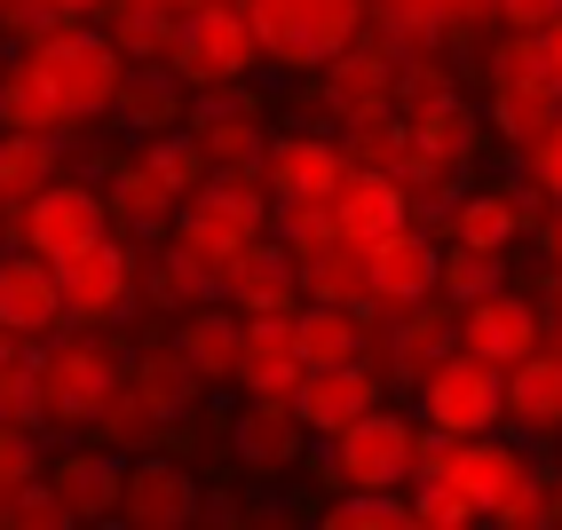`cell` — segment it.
I'll list each match as a JSON object with an SVG mask.
<instances>
[{"instance_id":"50","label":"cell","mask_w":562,"mask_h":530,"mask_svg":"<svg viewBox=\"0 0 562 530\" xmlns=\"http://www.w3.org/2000/svg\"><path fill=\"white\" fill-rule=\"evenodd\" d=\"M41 9H56V16H71V24H80V16H95V9H111V0H41Z\"/></svg>"},{"instance_id":"6","label":"cell","mask_w":562,"mask_h":530,"mask_svg":"<svg viewBox=\"0 0 562 530\" xmlns=\"http://www.w3.org/2000/svg\"><path fill=\"white\" fill-rule=\"evenodd\" d=\"M111 230H120V214H111V191L103 182H48L32 206H9V246H32V253H48V261H71V253H88L103 246Z\"/></svg>"},{"instance_id":"21","label":"cell","mask_w":562,"mask_h":530,"mask_svg":"<svg viewBox=\"0 0 562 530\" xmlns=\"http://www.w3.org/2000/svg\"><path fill=\"white\" fill-rule=\"evenodd\" d=\"M412 214H420V199L404 191L396 167H349L341 199H333V222H341V238H357V246H381L389 230H404Z\"/></svg>"},{"instance_id":"43","label":"cell","mask_w":562,"mask_h":530,"mask_svg":"<svg viewBox=\"0 0 562 530\" xmlns=\"http://www.w3.org/2000/svg\"><path fill=\"white\" fill-rule=\"evenodd\" d=\"M492 522H499V530H539V522H554V475H547V467H522V475L499 490Z\"/></svg>"},{"instance_id":"35","label":"cell","mask_w":562,"mask_h":530,"mask_svg":"<svg viewBox=\"0 0 562 530\" xmlns=\"http://www.w3.org/2000/svg\"><path fill=\"white\" fill-rule=\"evenodd\" d=\"M325 522L333 530H412L420 507H412V490H333Z\"/></svg>"},{"instance_id":"12","label":"cell","mask_w":562,"mask_h":530,"mask_svg":"<svg viewBox=\"0 0 562 530\" xmlns=\"http://www.w3.org/2000/svg\"><path fill=\"white\" fill-rule=\"evenodd\" d=\"M261 174H270V199L278 206H333V199H341V182H349V150H341V135L302 127V135H278L270 143Z\"/></svg>"},{"instance_id":"28","label":"cell","mask_w":562,"mask_h":530,"mask_svg":"<svg viewBox=\"0 0 562 530\" xmlns=\"http://www.w3.org/2000/svg\"><path fill=\"white\" fill-rule=\"evenodd\" d=\"M175 340L191 349V364L222 388V381H238V357H246V309H231V301H199V309L175 317Z\"/></svg>"},{"instance_id":"2","label":"cell","mask_w":562,"mask_h":530,"mask_svg":"<svg viewBox=\"0 0 562 530\" xmlns=\"http://www.w3.org/2000/svg\"><path fill=\"white\" fill-rule=\"evenodd\" d=\"M41 64V80L71 103V120H111L120 111V88H127V48L111 32H88V24H56L48 41L24 48Z\"/></svg>"},{"instance_id":"3","label":"cell","mask_w":562,"mask_h":530,"mask_svg":"<svg viewBox=\"0 0 562 530\" xmlns=\"http://www.w3.org/2000/svg\"><path fill=\"white\" fill-rule=\"evenodd\" d=\"M246 16L261 32V56L285 71H325L341 48H357L364 0H246Z\"/></svg>"},{"instance_id":"1","label":"cell","mask_w":562,"mask_h":530,"mask_svg":"<svg viewBox=\"0 0 562 530\" xmlns=\"http://www.w3.org/2000/svg\"><path fill=\"white\" fill-rule=\"evenodd\" d=\"M420 443H428V420L412 411H364L357 428L341 436H317V483L325 490H412L420 483Z\"/></svg>"},{"instance_id":"10","label":"cell","mask_w":562,"mask_h":530,"mask_svg":"<svg viewBox=\"0 0 562 530\" xmlns=\"http://www.w3.org/2000/svg\"><path fill=\"white\" fill-rule=\"evenodd\" d=\"M206 515V483L175 460V451H135L127 490H120V522L127 530H182Z\"/></svg>"},{"instance_id":"27","label":"cell","mask_w":562,"mask_h":530,"mask_svg":"<svg viewBox=\"0 0 562 530\" xmlns=\"http://www.w3.org/2000/svg\"><path fill=\"white\" fill-rule=\"evenodd\" d=\"M127 381L151 396L167 420H191V411L206 404V388H214L206 372L191 364V349H182V340H151V349H135V357H127Z\"/></svg>"},{"instance_id":"31","label":"cell","mask_w":562,"mask_h":530,"mask_svg":"<svg viewBox=\"0 0 562 530\" xmlns=\"http://www.w3.org/2000/svg\"><path fill=\"white\" fill-rule=\"evenodd\" d=\"M302 349H310V372H317V364H357V357H372L364 309H349V301H302Z\"/></svg>"},{"instance_id":"49","label":"cell","mask_w":562,"mask_h":530,"mask_svg":"<svg viewBox=\"0 0 562 530\" xmlns=\"http://www.w3.org/2000/svg\"><path fill=\"white\" fill-rule=\"evenodd\" d=\"M531 167H539V191H547V199L562 206V120H554V135H547V143L531 150Z\"/></svg>"},{"instance_id":"15","label":"cell","mask_w":562,"mask_h":530,"mask_svg":"<svg viewBox=\"0 0 562 530\" xmlns=\"http://www.w3.org/2000/svg\"><path fill=\"white\" fill-rule=\"evenodd\" d=\"M293 404H302L310 436H341V428L364 420V411L389 404V364H372V357H357V364H317Z\"/></svg>"},{"instance_id":"45","label":"cell","mask_w":562,"mask_h":530,"mask_svg":"<svg viewBox=\"0 0 562 530\" xmlns=\"http://www.w3.org/2000/svg\"><path fill=\"white\" fill-rule=\"evenodd\" d=\"M0 411H9V420H41V357H32V340L24 349L9 340V357H0Z\"/></svg>"},{"instance_id":"53","label":"cell","mask_w":562,"mask_h":530,"mask_svg":"<svg viewBox=\"0 0 562 530\" xmlns=\"http://www.w3.org/2000/svg\"><path fill=\"white\" fill-rule=\"evenodd\" d=\"M554 522H562V467H554Z\"/></svg>"},{"instance_id":"41","label":"cell","mask_w":562,"mask_h":530,"mask_svg":"<svg viewBox=\"0 0 562 530\" xmlns=\"http://www.w3.org/2000/svg\"><path fill=\"white\" fill-rule=\"evenodd\" d=\"M412 507H420V522L428 530H468V522H492L483 515V499L468 483H452V475H420L412 483Z\"/></svg>"},{"instance_id":"54","label":"cell","mask_w":562,"mask_h":530,"mask_svg":"<svg viewBox=\"0 0 562 530\" xmlns=\"http://www.w3.org/2000/svg\"><path fill=\"white\" fill-rule=\"evenodd\" d=\"M554 443H562V436H554Z\"/></svg>"},{"instance_id":"9","label":"cell","mask_w":562,"mask_h":530,"mask_svg":"<svg viewBox=\"0 0 562 530\" xmlns=\"http://www.w3.org/2000/svg\"><path fill=\"white\" fill-rule=\"evenodd\" d=\"M56 270H64V309H71V325H80V332H103V325L135 301L143 253H135L127 238H103V246H88V253L56 261Z\"/></svg>"},{"instance_id":"8","label":"cell","mask_w":562,"mask_h":530,"mask_svg":"<svg viewBox=\"0 0 562 530\" xmlns=\"http://www.w3.org/2000/svg\"><path fill=\"white\" fill-rule=\"evenodd\" d=\"M261 64V32L246 16V0H206V9L182 16V41H175V71L191 88H222V80H246Z\"/></svg>"},{"instance_id":"23","label":"cell","mask_w":562,"mask_h":530,"mask_svg":"<svg viewBox=\"0 0 562 530\" xmlns=\"http://www.w3.org/2000/svg\"><path fill=\"white\" fill-rule=\"evenodd\" d=\"M111 214H120V230H135V238H167L175 230V214H182V191L159 174V159L151 150H120V167H111Z\"/></svg>"},{"instance_id":"14","label":"cell","mask_w":562,"mask_h":530,"mask_svg":"<svg viewBox=\"0 0 562 530\" xmlns=\"http://www.w3.org/2000/svg\"><path fill=\"white\" fill-rule=\"evenodd\" d=\"M310 381V349H302V309H278V317H246V357H238V388L246 396H270L293 404Z\"/></svg>"},{"instance_id":"22","label":"cell","mask_w":562,"mask_h":530,"mask_svg":"<svg viewBox=\"0 0 562 530\" xmlns=\"http://www.w3.org/2000/svg\"><path fill=\"white\" fill-rule=\"evenodd\" d=\"M372 293H381V309H412V301L443 293V246L420 230V222H404L372 246Z\"/></svg>"},{"instance_id":"20","label":"cell","mask_w":562,"mask_h":530,"mask_svg":"<svg viewBox=\"0 0 562 530\" xmlns=\"http://www.w3.org/2000/svg\"><path fill=\"white\" fill-rule=\"evenodd\" d=\"M231 460L246 475H285V467H302L310 460V420H302V404H270V396H254L238 411V428H231Z\"/></svg>"},{"instance_id":"7","label":"cell","mask_w":562,"mask_h":530,"mask_svg":"<svg viewBox=\"0 0 562 530\" xmlns=\"http://www.w3.org/2000/svg\"><path fill=\"white\" fill-rule=\"evenodd\" d=\"M420 420L428 428H452V436H483V428H507V364H492L483 349H443L420 381Z\"/></svg>"},{"instance_id":"51","label":"cell","mask_w":562,"mask_h":530,"mask_svg":"<svg viewBox=\"0 0 562 530\" xmlns=\"http://www.w3.org/2000/svg\"><path fill=\"white\" fill-rule=\"evenodd\" d=\"M539 238H547V261L562 270V214H547V222H539Z\"/></svg>"},{"instance_id":"11","label":"cell","mask_w":562,"mask_h":530,"mask_svg":"<svg viewBox=\"0 0 562 530\" xmlns=\"http://www.w3.org/2000/svg\"><path fill=\"white\" fill-rule=\"evenodd\" d=\"M191 135L206 143L214 174H261V159H270V135H261V103H254L238 80L199 88V103H191Z\"/></svg>"},{"instance_id":"38","label":"cell","mask_w":562,"mask_h":530,"mask_svg":"<svg viewBox=\"0 0 562 530\" xmlns=\"http://www.w3.org/2000/svg\"><path fill=\"white\" fill-rule=\"evenodd\" d=\"M404 143H412V120H396V103H389V111H364V120L341 127L349 167H396V159H404Z\"/></svg>"},{"instance_id":"46","label":"cell","mask_w":562,"mask_h":530,"mask_svg":"<svg viewBox=\"0 0 562 530\" xmlns=\"http://www.w3.org/2000/svg\"><path fill=\"white\" fill-rule=\"evenodd\" d=\"M48 475V451H41V420H9L0 428V490H24Z\"/></svg>"},{"instance_id":"52","label":"cell","mask_w":562,"mask_h":530,"mask_svg":"<svg viewBox=\"0 0 562 530\" xmlns=\"http://www.w3.org/2000/svg\"><path fill=\"white\" fill-rule=\"evenodd\" d=\"M547 56H554V80H562V16L547 24Z\"/></svg>"},{"instance_id":"36","label":"cell","mask_w":562,"mask_h":530,"mask_svg":"<svg viewBox=\"0 0 562 530\" xmlns=\"http://www.w3.org/2000/svg\"><path fill=\"white\" fill-rule=\"evenodd\" d=\"M111 41L127 48V64H175V41H182V9H159V0H143V9H120Z\"/></svg>"},{"instance_id":"47","label":"cell","mask_w":562,"mask_h":530,"mask_svg":"<svg viewBox=\"0 0 562 530\" xmlns=\"http://www.w3.org/2000/svg\"><path fill=\"white\" fill-rule=\"evenodd\" d=\"M278 238H285L293 253H310V246H325V238H341V222H333V206H278Z\"/></svg>"},{"instance_id":"16","label":"cell","mask_w":562,"mask_h":530,"mask_svg":"<svg viewBox=\"0 0 562 530\" xmlns=\"http://www.w3.org/2000/svg\"><path fill=\"white\" fill-rule=\"evenodd\" d=\"M222 301L246 317H278V309H302L310 285H302V253L285 238H254L231 270H222Z\"/></svg>"},{"instance_id":"37","label":"cell","mask_w":562,"mask_h":530,"mask_svg":"<svg viewBox=\"0 0 562 530\" xmlns=\"http://www.w3.org/2000/svg\"><path fill=\"white\" fill-rule=\"evenodd\" d=\"M159 420H167V411H159L151 396H143V388L127 381L120 396H111V404L95 411V428H88V436H95V443H111V451H151Z\"/></svg>"},{"instance_id":"39","label":"cell","mask_w":562,"mask_h":530,"mask_svg":"<svg viewBox=\"0 0 562 530\" xmlns=\"http://www.w3.org/2000/svg\"><path fill=\"white\" fill-rule=\"evenodd\" d=\"M143 150H151V159H159V174L175 182V191H182V199H191V191H206V182H214V159H206V143H199L191 127H167V135H143Z\"/></svg>"},{"instance_id":"30","label":"cell","mask_w":562,"mask_h":530,"mask_svg":"<svg viewBox=\"0 0 562 530\" xmlns=\"http://www.w3.org/2000/svg\"><path fill=\"white\" fill-rule=\"evenodd\" d=\"M412 143H420L443 174H468L475 143H483V120H475V111H468L452 88H443V95H428L420 111H412Z\"/></svg>"},{"instance_id":"48","label":"cell","mask_w":562,"mask_h":530,"mask_svg":"<svg viewBox=\"0 0 562 530\" xmlns=\"http://www.w3.org/2000/svg\"><path fill=\"white\" fill-rule=\"evenodd\" d=\"M562 16V0H499V24H515V32H547Z\"/></svg>"},{"instance_id":"44","label":"cell","mask_w":562,"mask_h":530,"mask_svg":"<svg viewBox=\"0 0 562 530\" xmlns=\"http://www.w3.org/2000/svg\"><path fill=\"white\" fill-rule=\"evenodd\" d=\"M80 515H71L64 499H56V483L41 475V483H24V490H0V530H71Z\"/></svg>"},{"instance_id":"4","label":"cell","mask_w":562,"mask_h":530,"mask_svg":"<svg viewBox=\"0 0 562 530\" xmlns=\"http://www.w3.org/2000/svg\"><path fill=\"white\" fill-rule=\"evenodd\" d=\"M41 357V420L48 428H95V411L127 388V357L111 340H32Z\"/></svg>"},{"instance_id":"40","label":"cell","mask_w":562,"mask_h":530,"mask_svg":"<svg viewBox=\"0 0 562 530\" xmlns=\"http://www.w3.org/2000/svg\"><path fill=\"white\" fill-rule=\"evenodd\" d=\"M499 278H507V253H492V246H452L443 238V293L460 301H483V293H499Z\"/></svg>"},{"instance_id":"42","label":"cell","mask_w":562,"mask_h":530,"mask_svg":"<svg viewBox=\"0 0 562 530\" xmlns=\"http://www.w3.org/2000/svg\"><path fill=\"white\" fill-rule=\"evenodd\" d=\"M531 80H554V56H547V32H515L492 48V88H531ZM562 88V80H554Z\"/></svg>"},{"instance_id":"29","label":"cell","mask_w":562,"mask_h":530,"mask_svg":"<svg viewBox=\"0 0 562 530\" xmlns=\"http://www.w3.org/2000/svg\"><path fill=\"white\" fill-rule=\"evenodd\" d=\"M182 71L167 64H143V71H127V88H120V111H111V120L120 127H135V135H167V127H191V103H182Z\"/></svg>"},{"instance_id":"19","label":"cell","mask_w":562,"mask_h":530,"mask_svg":"<svg viewBox=\"0 0 562 530\" xmlns=\"http://www.w3.org/2000/svg\"><path fill=\"white\" fill-rule=\"evenodd\" d=\"M396 95H404V56H389V48H341L317 71V103L333 111V127L364 120V111H389Z\"/></svg>"},{"instance_id":"5","label":"cell","mask_w":562,"mask_h":530,"mask_svg":"<svg viewBox=\"0 0 562 530\" xmlns=\"http://www.w3.org/2000/svg\"><path fill=\"white\" fill-rule=\"evenodd\" d=\"M261 230H270V174H214L206 191H191L182 214H175V238L191 253H206L214 270H231Z\"/></svg>"},{"instance_id":"17","label":"cell","mask_w":562,"mask_h":530,"mask_svg":"<svg viewBox=\"0 0 562 530\" xmlns=\"http://www.w3.org/2000/svg\"><path fill=\"white\" fill-rule=\"evenodd\" d=\"M539 191H522V182H483V191H468V199H452L443 206V238L452 246H492V253H507L522 230H539Z\"/></svg>"},{"instance_id":"24","label":"cell","mask_w":562,"mask_h":530,"mask_svg":"<svg viewBox=\"0 0 562 530\" xmlns=\"http://www.w3.org/2000/svg\"><path fill=\"white\" fill-rule=\"evenodd\" d=\"M48 483L56 499L80 515V522H103L120 515V490H127V451L111 443H80V451H48Z\"/></svg>"},{"instance_id":"33","label":"cell","mask_w":562,"mask_h":530,"mask_svg":"<svg viewBox=\"0 0 562 530\" xmlns=\"http://www.w3.org/2000/svg\"><path fill=\"white\" fill-rule=\"evenodd\" d=\"M554 120H562V88H554V80H531V88H492V127H499V143L539 150V143L554 135Z\"/></svg>"},{"instance_id":"32","label":"cell","mask_w":562,"mask_h":530,"mask_svg":"<svg viewBox=\"0 0 562 530\" xmlns=\"http://www.w3.org/2000/svg\"><path fill=\"white\" fill-rule=\"evenodd\" d=\"M0 120L9 127H32V135H64L71 127V103L41 80L32 56H9V80H0Z\"/></svg>"},{"instance_id":"25","label":"cell","mask_w":562,"mask_h":530,"mask_svg":"<svg viewBox=\"0 0 562 530\" xmlns=\"http://www.w3.org/2000/svg\"><path fill=\"white\" fill-rule=\"evenodd\" d=\"M507 428L522 443H554L562 436V340H547L539 357L507 364Z\"/></svg>"},{"instance_id":"18","label":"cell","mask_w":562,"mask_h":530,"mask_svg":"<svg viewBox=\"0 0 562 530\" xmlns=\"http://www.w3.org/2000/svg\"><path fill=\"white\" fill-rule=\"evenodd\" d=\"M460 340L468 349H483L492 364H522V357H539L547 340H554V325H547V309L539 301H522V293H483V301H468L460 309Z\"/></svg>"},{"instance_id":"13","label":"cell","mask_w":562,"mask_h":530,"mask_svg":"<svg viewBox=\"0 0 562 530\" xmlns=\"http://www.w3.org/2000/svg\"><path fill=\"white\" fill-rule=\"evenodd\" d=\"M64 325H71L64 270L48 253H32V246H9V261H0V332L9 340H48Z\"/></svg>"},{"instance_id":"26","label":"cell","mask_w":562,"mask_h":530,"mask_svg":"<svg viewBox=\"0 0 562 530\" xmlns=\"http://www.w3.org/2000/svg\"><path fill=\"white\" fill-rule=\"evenodd\" d=\"M143 301H151V309H175V317H182V309H199V301H222V270L167 230L151 253H143Z\"/></svg>"},{"instance_id":"34","label":"cell","mask_w":562,"mask_h":530,"mask_svg":"<svg viewBox=\"0 0 562 530\" xmlns=\"http://www.w3.org/2000/svg\"><path fill=\"white\" fill-rule=\"evenodd\" d=\"M48 182H56V135L9 127V143H0V206H32Z\"/></svg>"}]
</instances>
